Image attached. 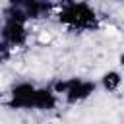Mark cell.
Listing matches in <instances>:
<instances>
[{"label": "cell", "instance_id": "cell-8", "mask_svg": "<svg viewBox=\"0 0 124 124\" xmlns=\"http://www.w3.org/2000/svg\"><path fill=\"white\" fill-rule=\"evenodd\" d=\"M112 2H122V0H112Z\"/></svg>", "mask_w": 124, "mask_h": 124}, {"label": "cell", "instance_id": "cell-4", "mask_svg": "<svg viewBox=\"0 0 124 124\" xmlns=\"http://www.w3.org/2000/svg\"><path fill=\"white\" fill-rule=\"evenodd\" d=\"M50 85L56 91V95L60 97V103L64 101L66 105H81L87 99H91L97 91V81L87 79V78H79V76L62 78Z\"/></svg>", "mask_w": 124, "mask_h": 124}, {"label": "cell", "instance_id": "cell-7", "mask_svg": "<svg viewBox=\"0 0 124 124\" xmlns=\"http://www.w3.org/2000/svg\"><path fill=\"white\" fill-rule=\"evenodd\" d=\"M12 54H14V50H12V48H10V46L0 39V66H2V64H6V62L12 58Z\"/></svg>", "mask_w": 124, "mask_h": 124}, {"label": "cell", "instance_id": "cell-9", "mask_svg": "<svg viewBox=\"0 0 124 124\" xmlns=\"http://www.w3.org/2000/svg\"><path fill=\"white\" fill-rule=\"evenodd\" d=\"M0 21H2V19H0Z\"/></svg>", "mask_w": 124, "mask_h": 124}, {"label": "cell", "instance_id": "cell-2", "mask_svg": "<svg viewBox=\"0 0 124 124\" xmlns=\"http://www.w3.org/2000/svg\"><path fill=\"white\" fill-rule=\"evenodd\" d=\"M56 21L74 33H89L101 27V16L87 0H62L56 4Z\"/></svg>", "mask_w": 124, "mask_h": 124}, {"label": "cell", "instance_id": "cell-5", "mask_svg": "<svg viewBox=\"0 0 124 124\" xmlns=\"http://www.w3.org/2000/svg\"><path fill=\"white\" fill-rule=\"evenodd\" d=\"M6 6L16 10L19 16H23L29 23H33V21L52 17L56 2L52 0H8Z\"/></svg>", "mask_w": 124, "mask_h": 124}, {"label": "cell", "instance_id": "cell-6", "mask_svg": "<svg viewBox=\"0 0 124 124\" xmlns=\"http://www.w3.org/2000/svg\"><path fill=\"white\" fill-rule=\"evenodd\" d=\"M122 85V74L118 70H108L101 76V81L97 83V87L105 89L107 93H116Z\"/></svg>", "mask_w": 124, "mask_h": 124}, {"label": "cell", "instance_id": "cell-3", "mask_svg": "<svg viewBox=\"0 0 124 124\" xmlns=\"http://www.w3.org/2000/svg\"><path fill=\"white\" fill-rule=\"evenodd\" d=\"M0 19H2L0 21V39L12 50L27 46V43L31 39V31H29L31 23L8 6H4V10L0 14Z\"/></svg>", "mask_w": 124, "mask_h": 124}, {"label": "cell", "instance_id": "cell-1", "mask_svg": "<svg viewBox=\"0 0 124 124\" xmlns=\"http://www.w3.org/2000/svg\"><path fill=\"white\" fill-rule=\"evenodd\" d=\"M6 105L14 110H41L48 112L60 105V97L52 85H37L33 81H16L8 91Z\"/></svg>", "mask_w": 124, "mask_h": 124}]
</instances>
